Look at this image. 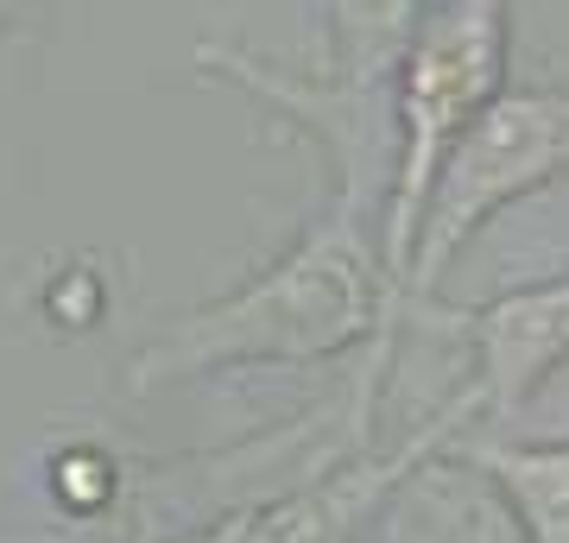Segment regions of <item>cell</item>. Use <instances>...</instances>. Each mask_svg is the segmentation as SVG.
Wrapping results in <instances>:
<instances>
[{
    "mask_svg": "<svg viewBox=\"0 0 569 543\" xmlns=\"http://www.w3.org/2000/svg\"><path fill=\"white\" fill-rule=\"evenodd\" d=\"M399 329L406 310L387 284L373 222L329 197L253 279L159 329L127 361V392L146 399L234 366H317L367 348L373 335L399 342Z\"/></svg>",
    "mask_w": 569,
    "mask_h": 543,
    "instance_id": "6da1fadb",
    "label": "cell"
},
{
    "mask_svg": "<svg viewBox=\"0 0 569 543\" xmlns=\"http://www.w3.org/2000/svg\"><path fill=\"white\" fill-rule=\"evenodd\" d=\"M507 58H512V0H437L418 13L399 70H392V190L380 209V265L399 298L406 284V253L418 241L425 202L449 152L462 133L481 121L500 89H507ZM406 310V298H399ZM411 322V316H406Z\"/></svg>",
    "mask_w": 569,
    "mask_h": 543,
    "instance_id": "7a4b0ae2",
    "label": "cell"
},
{
    "mask_svg": "<svg viewBox=\"0 0 569 543\" xmlns=\"http://www.w3.org/2000/svg\"><path fill=\"white\" fill-rule=\"evenodd\" d=\"M563 178H569V82H531V89L507 82L430 183L425 222H418V241L406 253V284H399L406 316L437 298L443 272L462 260V247L500 209L538 197Z\"/></svg>",
    "mask_w": 569,
    "mask_h": 543,
    "instance_id": "3957f363",
    "label": "cell"
},
{
    "mask_svg": "<svg viewBox=\"0 0 569 543\" xmlns=\"http://www.w3.org/2000/svg\"><path fill=\"white\" fill-rule=\"evenodd\" d=\"M190 58H197L203 77L253 95L279 121L298 127L305 140L323 145L329 171H336V202H348L361 222L380 228V209H387V190H392V152H399V140H392V89L367 95V89L329 82L323 70H291V63L253 58L247 44H228V39H203Z\"/></svg>",
    "mask_w": 569,
    "mask_h": 543,
    "instance_id": "277c9868",
    "label": "cell"
},
{
    "mask_svg": "<svg viewBox=\"0 0 569 543\" xmlns=\"http://www.w3.org/2000/svg\"><path fill=\"white\" fill-rule=\"evenodd\" d=\"M462 423H475V411H468V399L456 392L437 418H425L406 443L387 449V455H373V449H336L305 486H291L279 500L253 505L247 543H361V531L380 524V512H387V500L399 493V481H406L418 462H430L437 449H449V436H462Z\"/></svg>",
    "mask_w": 569,
    "mask_h": 543,
    "instance_id": "5b68a950",
    "label": "cell"
},
{
    "mask_svg": "<svg viewBox=\"0 0 569 543\" xmlns=\"http://www.w3.org/2000/svg\"><path fill=\"white\" fill-rule=\"evenodd\" d=\"M468 348H475V380H468V411L475 423L512 418L550 385V373L569 366V272L512 284L500 298L468 310Z\"/></svg>",
    "mask_w": 569,
    "mask_h": 543,
    "instance_id": "8992f818",
    "label": "cell"
},
{
    "mask_svg": "<svg viewBox=\"0 0 569 543\" xmlns=\"http://www.w3.org/2000/svg\"><path fill=\"white\" fill-rule=\"evenodd\" d=\"M380 519H392V543H519L500 493L449 449L411 467Z\"/></svg>",
    "mask_w": 569,
    "mask_h": 543,
    "instance_id": "52a82bcc",
    "label": "cell"
},
{
    "mask_svg": "<svg viewBox=\"0 0 569 543\" xmlns=\"http://www.w3.org/2000/svg\"><path fill=\"white\" fill-rule=\"evenodd\" d=\"M449 455L500 493L519 543H569V436L563 443L449 436Z\"/></svg>",
    "mask_w": 569,
    "mask_h": 543,
    "instance_id": "ba28073f",
    "label": "cell"
},
{
    "mask_svg": "<svg viewBox=\"0 0 569 543\" xmlns=\"http://www.w3.org/2000/svg\"><path fill=\"white\" fill-rule=\"evenodd\" d=\"M310 13H317V32H323L317 70L329 82L387 95L392 70H399V51H406L425 0H310Z\"/></svg>",
    "mask_w": 569,
    "mask_h": 543,
    "instance_id": "9c48e42d",
    "label": "cell"
},
{
    "mask_svg": "<svg viewBox=\"0 0 569 543\" xmlns=\"http://www.w3.org/2000/svg\"><path fill=\"white\" fill-rule=\"evenodd\" d=\"M51 500L63 512H77V519L102 512L114 500V462H108L102 449H63L58 462H51Z\"/></svg>",
    "mask_w": 569,
    "mask_h": 543,
    "instance_id": "30bf717a",
    "label": "cell"
},
{
    "mask_svg": "<svg viewBox=\"0 0 569 543\" xmlns=\"http://www.w3.org/2000/svg\"><path fill=\"white\" fill-rule=\"evenodd\" d=\"M247 531H253V505L222 512V519L197 524V531H183V537H171V543H247Z\"/></svg>",
    "mask_w": 569,
    "mask_h": 543,
    "instance_id": "8fae6325",
    "label": "cell"
},
{
    "mask_svg": "<svg viewBox=\"0 0 569 543\" xmlns=\"http://www.w3.org/2000/svg\"><path fill=\"white\" fill-rule=\"evenodd\" d=\"M20 7H26V0H0V39L13 32V20H20Z\"/></svg>",
    "mask_w": 569,
    "mask_h": 543,
    "instance_id": "7c38bea8",
    "label": "cell"
}]
</instances>
